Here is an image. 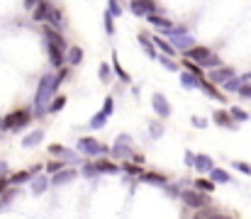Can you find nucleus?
Masks as SVG:
<instances>
[{"instance_id":"obj_26","label":"nucleus","mask_w":251,"mask_h":219,"mask_svg":"<svg viewBox=\"0 0 251 219\" xmlns=\"http://www.w3.org/2000/svg\"><path fill=\"white\" fill-rule=\"evenodd\" d=\"M47 188H49V180H47L44 175H39V178L32 180V193H34V195H42Z\"/></svg>"},{"instance_id":"obj_38","label":"nucleus","mask_w":251,"mask_h":219,"mask_svg":"<svg viewBox=\"0 0 251 219\" xmlns=\"http://www.w3.org/2000/svg\"><path fill=\"white\" fill-rule=\"evenodd\" d=\"M156 61H161L168 71H178V64H176V61H171V56H166V54H159V59H156Z\"/></svg>"},{"instance_id":"obj_28","label":"nucleus","mask_w":251,"mask_h":219,"mask_svg":"<svg viewBox=\"0 0 251 219\" xmlns=\"http://www.w3.org/2000/svg\"><path fill=\"white\" fill-rule=\"evenodd\" d=\"M180 80H183V85H185V88H198V85H200V78H198V75H193L190 71L180 73Z\"/></svg>"},{"instance_id":"obj_15","label":"nucleus","mask_w":251,"mask_h":219,"mask_svg":"<svg viewBox=\"0 0 251 219\" xmlns=\"http://www.w3.org/2000/svg\"><path fill=\"white\" fill-rule=\"evenodd\" d=\"M74 178H76V170H74V168H64V170L54 173L51 183H54V185H64V183H71Z\"/></svg>"},{"instance_id":"obj_35","label":"nucleus","mask_w":251,"mask_h":219,"mask_svg":"<svg viewBox=\"0 0 251 219\" xmlns=\"http://www.w3.org/2000/svg\"><path fill=\"white\" fill-rule=\"evenodd\" d=\"M112 71H115V69H112V64H100V80H102V83H107V80H110V78H112Z\"/></svg>"},{"instance_id":"obj_39","label":"nucleus","mask_w":251,"mask_h":219,"mask_svg":"<svg viewBox=\"0 0 251 219\" xmlns=\"http://www.w3.org/2000/svg\"><path fill=\"white\" fill-rule=\"evenodd\" d=\"M83 175L85 178H95V175H100V170H98L95 163H83Z\"/></svg>"},{"instance_id":"obj_16","label":"nucleus","mask_w":251,"mask_h":219,"mask_svg":"<svg viewBox=\"0 0 251 219\" xmlns=\"http://www.w3.org/2000/svg\"><path fill=\"white\" fill-rule=\"evenodd\" d=\"M198 88H200V90H205L210 97H215V100H220V102H222V100H227V97H225V95H222V93L215 88V83H210V80H205V78L200 80V85H198Z\"/></svg>"},{"instance_id":"obj_55","label":"nucleus","mask_w":251,"mask_h":219,"mask_svg":"<svg viewBox=\"0 0 251 219\" xmlns=\"http://www.w3.org/2000/svg\"><path fill=\"white\" fill-rule=\"evenodd\" d=\"M225 219H232V217H225Z\"/></svg>"},{"instance_id":"obj_2","label":"nucleus","mask_w":251,"mask_h":219,"mask_svg":"<svg viewBox=\"0 0 251 219\" xmlns=\"http://www.w3.org/2000/svg\"><path fill=\"white\" fill-rule=\"evenodd\" d=\"M180 200H183L190 210H202V207L210 205V197H207V193H202V190H183V193H180Z\"/></svg>"},{"instance_id":"obj_32","label":"nucleus","mask_w":251,"mask_h":219,"mask_svg":"<svg viewBox=\"0 0 251 219\" xmlns=\"http://www.w3.org/2000/svg\"><path fill=\"white\" fill-rule=\"evenodd\" d=\"M64 105H66V95H54V100L49 105V112H59V110H64Z\"/></svg>"},{"instance_id":"obj_41","label":"nucleus","mask_w":251,"mask_h":219,"mask_svg":"<svg viewBox=\"0 0 251 219\" xmlns=\"http://www.w3.org/2000/svg\"><path fill=\"white\" fill-rule=\"evenodd\" d=\"M44 168H47V173H59V170H64V161H49Z\"/></svg>"},{"instance_id":"obj_12","label":"nucleus","mask_w":251,"mask_h":219,"mask_svg":"<svg viewBox=\"0 0 251 219\" xmlns=\"http://www.w3.org/2000/svg\"><path fill=\"white\" fill-rule=\"evenodd\" d=\"M212 122H215V124H220V127L234 129V117H232V112H229V110H217V112L212 115Z\"/></svg>"},{"instance_id":"obj_24","label":"nucleus","mask_w":251,"mask_h":219,"mask_svg":"<svg viewBox=\"0 0 251 219\" xmlns=\"http://www.w3.org/2000/svg\"><path fill=\"white\" fill-rule=\"evenodd\" d=\"M139 180L151 183V185H166V175H161V173H144Z\"/></svg>"},{"instance_id":"obj_25","label":"nucleus","mask_w":251,"mask_h":219,"mask_svg":"<svg viewBox=\"0 0 251 219\" xmlns=\"http://www.w3.org/2000/svg\"><path fill=\"white\" fill-rule=\"evenodd\" d=\"M242 85H244V78H242V75H234V78H229L222 88H225V90H229V93H239V88H242Z\"/></svg>"},{"instance_id":"obj_53","label":"nucleus","mask_w":251,"mask_h":219,"mask_svg":"<svg viewBox=\"0 0 251 219\" xmlns=\"http://www.w3.org/2000/svg\"><path fill=\"white\" fill-rule=\"evenodd\" d=\"M132 161H134V163H144V156H139V153H134V156H132Z\"/></svg>"},{"instance_id":"obj_29","label":"nucleus","mask_w":251,"mask_h":219,"mask_svg":"<svg viewBox=\"0 0 251 219\" xmlns=\"http://www.w3.org/2000/svg\"><path fill=\"white\" fill-rule=\"evenodd\" d=\"M95 166H98V170H100V173H117V170H120L112 161H102V158H100V161H95Z\"/></svg>"},{"instance_id":"obj_40","label":"nucleus","mask_w":251,"mask_h":219,"mask_svg":"<svg viewBox=\"0 0 251 219\" xmlns=\"http://www.w3.org/2000/svg\"><path fill=\"white\" fill-rule=\"evenodd\" d=\"M149 132H151L154 139H159V137L164 134V124H161V122H151V124H149Z\"/></svg>"},{"instance_id":"obj_19","label":"nucleus","mask_w":251,"mask_h":219,"mask_svg":"<svg viewBox=\"0 0 251 219\" xmlns=\"http://www.w3.org/2000/svg\"><path fill=\"white\" fill-rule=\"evenodd\" d=\"M42 139H44V132H42V129H37V132H32L29 137H25V139H22V146H25V148H34L37 144H42Z\"/></svg>"},{"instance_id":"obj_43","label":"nucleus","mask_w":251,"mask_h":219,"mask_svg":"<svg viewBox=\"0 0 251 219\" xmlns=\"http://www.w3.org/2000/svg\"><path fill=\"white\" fill-rule=\"evenodd\" d=\"M220 66H225V64H222V61H220L215 54H212V56H210V59L202 64V69H220Z\"/></svg>"},{"instance_id":"obj_34","label":"nucleus","mask_w":251,"mask_h":219,"mask_svg":"<svg viewBox=\"0 0 251 219\" xmlns=\"http://www.w3.org/2000/svg\"><path fill=\"white\" fill-rule=\"evenodd\" d=\"M185 69L193 73V75H198L200 80L205 78V75H202V66H200V64H195V61H190V59H185Z\"/></svg>"},{"instance_id":"obj_49","label":"nucleus","mask_w":251,"mask_h":219,"mask_svg":"<svg viewBox=\"0 0 251 219\" xmlns=\"http://www.w3.org/2000/svg\"><path fill=\"white\" fill-rule=\"evenodd\" d=\"M193 127H200V129H202V127H207V122H205V120H198V117H193Z\"/></svg>"},{"instance_id":"obj_14","label":"nucleus","mask_w":251,"mask_h":219,"mask_svg":"<svg viewBox=\"0 0 251 219\" xmlns=\"http://www.w3.org/2000/svg\"><path fill=\"white\" fill-rule=\"evenodd\" d=\"M44 24H51L54 29H61V27H64V15H61V10L51 5V10H49V17H47V22H44Z\"/></svg>"},{"instance_id":"obj_44","label":"nucleus","mask_w":251,"mask_h":219,"mask_svg":"<svg viewBox=\"0 0 251 219\" xmlns=\"http://www.w3.org/2000/svg\"><path fill=\"white\" fill-rule=\"evenodd\" d=\"M234 168H237V170H242L244 175H251V166L249 163H244V161H234Z\"/></svg>"},{"instance_id":"obj_18","label":"nucleus","mask_w":251,"mask_h":219,"mask_svg":"<svg viewBox=\"0 0 251 219\" xmlns=\"http://www.w3.org/2000/svg\"><path fill=\"white\" fill-rule=\"evenodd\" d=\"M147 20H149V22H151L154 27H159V29H173V27H176V24H173L171 20L161 17V15H156V12H154V15H149Z\"/></svg>"},{"instance_id":"obj_5","label":"nucleus","mask_w":251,"mask_h":219,"mask_svg":"<svg viewBox=\"0 0 251 219\" xmlns=\"http://www.w3.org/2000/svg\"><path fill=\"white\" fill-rule=\"evenodd\" d=\"M129 10L137 15V17H149L156 12V0H132Z\"/></svg>"},{"instance_id":"obj_20","label":"nucleus","mask_w":251,"mask_h":219,"mask_svg":"<svg viewBox=\"0 0 251 219\" xmlns=\"http://www.w3.org/2000/svg\"><path fill=\"white\" fill-rule=\"evenodd\" d=\"M49 153H56V156H64L66 161H74V158H76V153H74L71 148H66V146H61V144H51V146H49Z\"/></svg>"},{"instance_id":"obj_30","label":"nucleus","mask_w":251,"mask_h":219,"mask_svg":"<svg viewBox=\"0 0 251 219\" xmlns=\"http://www.w3.org/2000/svg\"><path fill=\"white\" fill-rule=\"evenodd\" d=\"M195 190H202V193H212L215 190V183L210 178H198L195 180Z\"/></svg>"},{"instance_id":"obj_23","label":"nucleus","mask_w":251,"mask_h":219,"mask_svg":"<svg viewBox=\"0 0 251 219\" xmlns=\"http://www.w3.org/2000/svg\"><path fill=\"white\" fill-rule=\"evenodd\" d=\"M32 180V170H20L15 175H10V185H22V183H29Z\"/></svg>"},{"instance_id":"obj_3","label":"nucleus","mask_w":251,"mask_h":219,"mask_svg":"<svg viewBox=\"0 0 251 219\" xmlns=\"http://www.w3.org/2000/svg\"><path fill=\"white\" fill-rule=\"evenodd\" d=\"M29 120H32L29 110H17V112L7 115L5 120H0V127H2V129H20V127L29 124Z\"/></svg>"},{"instance_id":"obj_1","label":"nucleus","mask_w":251,"mask_h":219,"mask_svg":"<svg viewBox=\"0 0 251 219\" xmlns=\"http://www.w3.org/2000/svg\"><path fill=\"white\" fill-rule=\"evenodd\" d=\"M56 90H59V80H56V75H44V78L39 80V88H37V95H34V110L42 112L44 105L49 102V97H51Z\"/></svg>"},{"instance_id":"obj_31","label":"nucleus","mask_w":251,"mask_h":219,"mask_svg":"<svg viewBox=\"0 0 251 219\" xmlns=\"http://www.w3.org/2000/svg\"><path fill=\"white\" fill-rule=\"evenodd\" d=\"M193 219H225L220 212H215V210H207V207H202V210H198V215Z\"/></svg>"},{"instance_id":"obj_50","label":"nucleus","mask_w":251,"mask_h":219,"mask_svg":"<svg viewBox=\"0 0 251 219\" xmlns=\"http://www.w3.org/2000/svg\"><path fill=\"white\" fill-rule=\"evenodd\" d=\"M185 163H188V166H193V163H195V153L185 151Z\"/></svg>"},{"instance_id":"obj_37","label":"nucleus","mask_w":251,"mask_h":219,"mask_svg":"<svg viewBox=\"0 0 251 219\" xmlns=\"http://www.w3.org/2000/svg\"><path fill=\"white\" fill-rule=\"evenodd\" d=\"M112 69H115V73H117V75L122 78V83H129V73L125 71V69H122L120 64H117V56H112Z\"/></svg>"},{"instance_id":"obj_21","label":"nucleus","mask_w":251,"mask_h":219,"mask_svg":"<svg viewBox=\"0 0 251 219\" xmlns=\"http://www.w3.org/2000/svg\"><path fill=\"white\" fill-rule=\"evenodd\" d=\"M210 180L217 185V183H229L232 180V175L227 173V170H222V168H212L210 170Z\"/></svg>"},{"instance_id":"obj_51","label":"nucleus","mask_w":251,"mask_h":219,"mask_svg":"<svg viewBox=\"0 0 251 219\" xmlns=\"http://www.w3.org/2000/svg\"><path fill=\"white\" fill-rule=\"evenodd\" d=\"M39 0H25V10H34Z\"/></svg>"},{"instance_id":"obj_48","label":"nucleus","mask_w":251,"mask_h":219,"mask_svg":"<svg viewBox=\"0 0 251 219\" xmlns=\"http://www.w3.org/2000/svg\"><path fill=\"white\" fill-rule=\"evenodd\" d=\"M7 185H10V178H5V175H2V178H0V195L5 193V188H7Z\"/></svg>"},{"instance_id":"obj_9","label":"nucleus","mask_w":251,"mask_h":219,"mask_svg":"<svg viewBox=\"0 0 251 219\" xmlns=\"http://www.w3.org/2000/svg\"><path fill=\"white\" fill-rule=\"evenodd\" d=\"M47 54H49V61H51V66H56V69H64L66 54H64V49H61V47H56V44L47 42Z\"/></svg>"},{"instance_id":"obj_27","label":"nucleus","mask_w":251,"mask_h":219,"mask_svg":"<svg viewBox=\"0 0 251 219\" xmlns=\"http://www.w3.org/2000/svg\"><path fill=\"white\" fill-rule=\"evenodd\" d=\"M107 117H110V115H107L105 110H100V112H98V115H95V117L90 120V129H100V127H105Z\"/></svg>"},{"instance_id":"obj_17","label":"nucleus","mask_w":251,"mask_h":219,"mask_svg":"<svg viewBox=\"0 0 251 219\" xmlns=\"http://www.w3.org/2000/svg\"><path fill=\"white\" fill-rule=\"evenodd\" d=\"M66 61H69L71 66H78V64L83 61V49H81V47H69V49H66Z\"/></svg>"},{"instance_id":"obj_13","label":"nucleus","mask_w":251,"mask_h":219,"mask_svg":"<svg viewBox=\"0 0 251 219\" xmlns=\"http://www.w3.org/2000/svg\"><path fill=\"white\" fill-rule=\"evenodd\" d=\"M193 168H195V170L202 175V173H210L215 166H212V158H210V156H205V153H198V156H195V163H193Z\"/></svg>"},{"instance_id":"obj_4","label":"nucleus","mask_w":251,"mask_h":219,"mask_svg":"<svg viewBox=\"0 0 251 219\" xmlns=\"http://www.w3.org/2000/svg\"><path fill=\"white\" fill-rule=\"evenodd\" d=\"M78 148L83 151V156H98V153H112V148L105 144H100V142H95L93 137H83L81 142H78Z\"/></svg>"},{"instance_id":"obj_6","label":"nucleus","mask_w":251,"mask_h":219,"mask_svg":"<svg viewBox=\"0 0 251 219\" xmlns=\"http://www.w3.org/2000/svg\"><path fill=\"white\" fill-rule=\"evenodd\" d=\"M237 73L232 66H220V69H212L210 71V83H215V85H225L229 78H234Z\"/></svg>"},{"instance_id":"obj_42","label":"nucleus","mask_w":251,"mask_h":219,"mask_svg":"<svg viewBox=\"0 0 251 219\" xmlns=\"http://www.w3.org/2000/svg\"><path fill=\"white\" fill-rule=\"evenodd\" d=\"M107 10H110L115 17H122V5H120V0H110V2H107Z\"/></svg>"},{"instance_id":"obj_11","label":"nucleus","mask_w":251,"mask_h":219,"mask_svg":"<svg viewBox=\"0 0 251 219\" xmlns=\"http://www.w3.org/2000/svg\"><path fill=\"white\" fill-rule=\"evenodd\" d=\"M151 107H154V112L164 120V117H171V105H168V100L161 95V93H156L154 97H151Z\"/></svg>"},{"instance_id":"obj_45","label":"nucleus","mask_w":251,"mask_h":219,"mask_svg":"<svg viewBox=\"0 0 251 219\" xmlns=\"http://www.w3.org/2000/svg\"><path fill=\"white\" fill-rule=\"evenodd\" d=\"M66 78H69V69L64 66V69H59V73H56V80H59V85H61Z\"/></svg>"},{"instance_id":"obj_36","label":"nucleus","mask_w":251,"mask_h":219,"mask_svg":"<svg viewBox=\"0 0 251 219\" xmlns=\"http://www.w3.org/2000/svg\"><path fill=\"white\" fill-rule=\"evenodd\" d=\"M102 20H105V32H107V34H115V15L107 10Z\"/></svg>"},{"instance_id":"obj_47","label":"nucleus","mask_w":251,"mask_h":219,"mask_svg":"<svg viewBox=\"0 0 251 219\" xmlns=\"http://www.w3.org/2000/svg\"><path fill=\"white\" fill-rule=\"evenodd\" d=\"M102 110H105L107 115H112V110H115V102H112V97H107V100H105V107H102Z\"/></svg>"},{"instance_id":"obj_33","label":"nucleus","mask_w":251,"mask_h":219,"mask_svg":"<svg viewBox=\"0 0 251 219\" xmlns=\"http://www.w3.org/2000/svg\"><path fill=\"white\" fill-rule=\"evenodd\" d=\"M229 112H232L234 122H247V120H251V115L247 112V110H242V107H232Z\"/></svg>"},{"instance_id":"obj_10","label":"nucleus","mask_w":251,"mask_h":219,"mask_svg":"<svg viewBox=\"0 0 251 219\" xmlns=\"http://www.w3.org/2000/svg\"><path fill=\"white\" fill-rule=\"evenodd\" d=\"M49 10H51V2H49V0H39V2H37V7L32 10V22L44 24V22H47V17H49Z\"/></svg>"},{"instance_id":"obj_52","label":"nucleus","mask_w":251,"mask_h":219,"mask_svg":"<svg viewBox=\"0 0 251 219\" xmlns=\"http://www.w3.org/2000/svg\"><path fill=\"white\" fill-rule=\"evenodd\" d=\"M5 173H7V163H5V161H0V178H2Z\"/></svg>"},{"instance_id":"obj_54","label":"nucleus","mask_w":251,"mask_h":219,"mask_svg":"<svg viewBox=\"0 0 251 219\" xmlns=\"http://www.w3.org/2000/svg\"><path fill=\"white\" fill-rule=\"evenodd\" d=\"M242 78H244V83H251V71H249V73H244Z\"/></svg>"},{"instance_id":"obj_22","label":"nucleus","mask_w":251,"mask_h":219,"mask_svg":"<svg viewBox=\"0 0 251 219\" xmlns=\"http://www.w3.org/2000/svg\"><path fill=\"white\" fill-rule=\"evenodd\" d=\"M151 39H154V47H156L161 54H166V56H173V54H176L173 44H168L166 39H161V37H151Z\"/></svg>"},{"instance_id":"obj_8","label":"nucleus","mask_w":251,"mask_h":219,"mask_svg":"<svg viewBox=\"0 0 251 219\" xmlns=\"http://www.w3.org/2000/svg\"><path fill=\"white\" fill-rule=\"evenodd\" d=\"M44 39H47V42H51V44H56V47H61L64 51L69 49V44H66V39H64L61 29H54L51 24H44Z\"/></svg>"},{"instance_id":"obj_46","label":"nucleus","mask_w":251,"mask_h":219,"mask_svg":"<svg viewBox=\"0 0 251 219\" xmlns=\"http://www.w3.org/2000/svg\"><path fill=\"white\" fill-rule=\"evenodd\" d=\"M239 95H242V97H251V83H244V85L239 88Z\"/></svg>"},{"instance_id":"obj_7","label":"nucleus","mask_w":251,"mask_h":219,"mask_svg":"<svg viewBox=\"0 0 251 219\" xmlns=\"http://www.w3.org/2000/svg\"><path fill=\"white\" fill-rule=\"evenodd\" d=\"M212 56V51L207 49V47H190V49H185V59H190V61H195V64H205L207 59Z\"/></svg>"}]
</instances>
